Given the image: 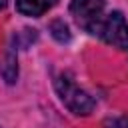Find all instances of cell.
Listing matches in <instances>:
<instances>
[{"label":"cell","mask_w":128,"mask_h":128,"mask_svg":"<svg viewBox=\"0 0 128 128\" xmlns=\"http://www.w3.org/2000/svg\"><path fill=\"white\" fill-rule=\"evenodd\" d=\"M54 86H56V92H58L60 100L64 102V106L70 112L86 116V114H90L94 110V100L88 96V92H84L82 88H78L76 82L70 76H66V74L56 76Z\"/></svg>","instance_id":"obj_1"},{"label":"cell","mask_w":128,"mask_h":128,"mask_svg":"<svg viewBox=\"0 0 128 128\" xmlns=\"http://www.w3.org/2000/svg\"><path fill=\"white\" fill-rule=\"evenodd\" d=\"M70 14L82 30L96 36V30L106 16V4L104 0H72Z\"/></svg>","instance_id":"obj_2"},{"label":"cell","mask_w":128,"mask_h":128,"mask_svg":"<svg viewBox=\"0 0 128 128\" xmlns=\"http://www.w3.org/2000/svg\"><path fill=\"white\" fill-rule=\"evenodd\" d=\"M96 36L106 44H112L120 50H128V22L120 12H106L102 24L96 30Z\"/></svg>","instance_id":"obj_3"},{"label":"cell","mask_w":128,"mask_h":128,"mask_svg":"<svg viewBox=\"0 0 128 128\" xmlns=\"http://www.w3.org/2000/svg\"><path fill=\"white\" fill-rule=\"evenodd\" d=\"M56 4V0H16V8L20 14L24 16H42L44 12H48L52 6Z\"/></svg>","instance_id":"obj_4"},{"label":"cell","mask_w":128,"mask_h":128,"mask_svg":"<svg viewBox=\"0 0 128 128\" xmlns=\"http://www.w3.org/2000/svg\"><path fill=\"white\" fill-rule=\"evenodd\" d=\"M0 72H2V76H4V80H6L8 84H12V82L16 80V76H18V66H16V54H14L12 50H8V52L4 54V58H2V62H0Z\"/></svg>","instance_id":"obj_5"},{"label":"cell","mask_w":128,"mask_h":128,"mask_svg":"<svg viewBox=\"0 0 128 128\" xmlns=\"http://www.w3.org/2000/svg\"><path fill=\"white\" fill-rule=\"evenodd\" d=\"M50 32H52V36H54L58 42H68V40H70L68 26H66L62 20H54V22L50 24Z\"/></svg>","instance_id":"obj_6"},{"label":"cell","mask_w":128,"mask_h":128,"mask_svg":"<svg viewBox=\"0 0 128 128\" xmlns=\"http://www.w3.org/2000/svg\"><path fill=\"white\" fill-rule=\"evenodd\" d=\"M104 126H106V128H128V118H122V116H118V118H108V120L104 122Z\"/></svg>","instance_id":"obj_7"},{"label":"cell","mask_w":128,"mask_h":128,"mask_svg":"<svg viewBox=\"0 0 128 128\" xmlns=\"http://www.w3.org/2000/svg\"><path fill=\"white\" fill-rule=\"evenodd\" d=\"M6 2H8V0H0V10H2L4 6H6Z\"/></svg>","instance_id":"obj_8"}]
</instances>
